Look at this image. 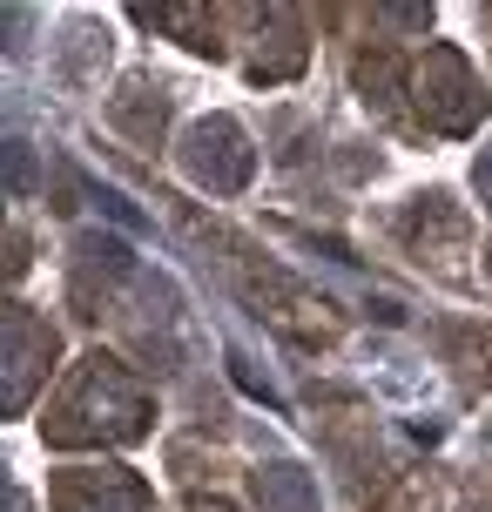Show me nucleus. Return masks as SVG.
Returning <instances> with one entry per match:
<instances>
[{
  "instance_id": "obj_1",
  "label": "nucleus",
  "mask_w": 492,
  "mask_h": 512,
  "mask_svg": "<svg viewBox=\"0 0 492 512\" xmlns=\"http://www.w3.org/2000/svg\"><path fill=\"white\" fill-rule=\"evenodd\" d=\"M182 162H189V176L203 182V189H243L257 155L243 149V135H236L230 122H196V128H189Z\"/></svg>"
},
{
  "instance_id": "obj_2",
  "label": "nucleus",
  "mask_w": 492,
  "mask_h": 512,
  "mask_svg": "<svg viewBox=\"0 0 492 512\" xmlns=\"http://www.w3.org/2000/svg\"><path fill=\"white\" fill-rule=\"evenodd\" d=\"M257 506L263 512H317V479L304 465H263L257 472Z\"/></svg>"
},
{
  "instance_id": "obj_3",
  "label": "nucleus",
  "mask_w": 492,
  "mask_h": 512,
  "mask_svg": "<svg viewBox=\"0 0 492 512\" xmlns=\"http://www.w3.org/2000/svg\"><path fill=\"white\" fill-rule=\"evenodd\" d=\"M230 378L243 384V391H250V398H263V405H270V411L284 405V398H277V391H270V384H263V378H257V371H250V364H243V358H230Z\"/></svg>"
},
{
  "instance_id": "obj_4",
  "label": "nucleus",
  "mask_w": 492,
  "mask_h": 512,
  "mask_svg": "<svg viewBox=\"0 0 492 512\" xmlns=\"http://www.w3.org/2000/svg\"><path fill=\"white\" fill-rule=\"evenodd\" d=\"M7 182H14V189H27V182H34V162H27V142H14V149H7Z\"/></svg>"
},
{
  "instance_id": "obj_5",
  "label": "nucleus",
  "mask_w": 492,
  "mask_h": 512,
  "mask_svg": "<svg viewBox=\"0 0 492 512\" xmlns=\"http://www.w3.org/2000/svg\"><path fill=\"white\" fill-rule=\"evenodd\" d=\"M472 182H479V196H486V203H492V149L479 155V169H472Z\"/></svg>"
}]
</instances>
